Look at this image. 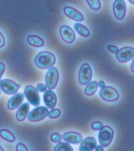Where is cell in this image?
Listing matches in <instances>:
<instances>
[{"mask_svg": "<svg viewBox=\"0 0 134 151\" xmlns=\"http://www.w3.org/2000/svg\"><path fill=\"white\" fill-rule=\"evenodd\" d=\"M74 28H75L76 32L78 34H80V36L83 37H88L90 35L89 30L85 26L80 24V23H75V25H74Z\"/></svg>", "mask_w": 134, "mask_h": 151, "instance_id": "cell-19", "label": "cell"}, {"mask_svg": "<svg viewBox=\"0 0 134 151\" xmlns=\"http://www.w3.org/2000/svg\"><path fill=\"white\" fill-rule=\"evenodd\" d=\"M103 126L104 125L102 122H95L94 123H92V124H91V129L94 130V131H100Z\"/></svg>", "mask_w": 134, "mask_h": 151, "instance_id": "cell-26", "label": "cell"}, {"mask_svg": "<svg viewBox=\"0 0 134 151\" xmlns=\"http://www.w3.org/2000/svg\"><path fill=\"white\" fill-rule=\"evenodd\" d=\"M48 109L46 106H36L30 111L28 115V120L31 122H41L48 116Z\"/></svg>", "mask_w": 134, "mask_h": 151, "instance_id": "cell-4", "label": "cell"}, {"mask_svg": "<svg viewBox=\"0 0 134 151\" xmlns=\"http://www.w3.org/2000/svg\"><path fill=\"white\" fill-rule=\"evenodd\" d=\"M60 35L63 41L71 44L75 40V33L69 26L63 25L60 29Z\"/></svg>", "mask_w": 134, "mask_h": 151, "instance_id": "cell-11", "label": "cell"}, {"mask_svg": "<svg viewBox=\"0 0 134 151\" xmlns=\"http://www.w3.org/2000/svg\"><path fill=\"white\" fill-rule=\"evenodd\" d=\"M36 90L38 91V92H45V91L47 90V87L45 85H43V84L40 83V84H38V85L36 86Z\"/></svg>", "mask_w": 134, "mask_h": 151, "instance_id": "cell-28", "label": "cell"}, {"mask_svg": "<svg viewBox=\"0 0 134 151\" xmlns=\"http://www.w3.org/2000/svg\"><path fill=\"white\" fill-rule=\"evenodd\" d=\"M5 71V65L3 63H0V80L3 76Z\"/></svg>", "mask_w": 134, "mask_h": 151, "instance_id": "cell-31", "label": "cell"}, {"mask_svg": "<svg viewBox=\"0 0 134 151\" xmlns=\"http://www.w3.org/2000/svg\"><path fill=\"white\" fill-rule=\"evenodd\" d=\"M108 50L111 52H112V53L114 54H116L117 53V52L119 51V48H118V47L115 46V45H109Z\"/></svg>", "mask_w": 134, "mask_h": 151, "instance_id": "cell-29", "label": "cell"}, {"mask_svg": "<svg viewBox=\"0 0 134 151\" xmlns=\"http://www.w3.org/2000/svg\"><path fill=\"white\" fill-rule=\"evenodd\" d=\"M20 88V85L16 83L13 80L4 79L0 80V89L7 95L15 94Z\"/></svg>", "mask_w": 134, "mask_h": 151, "instance_id": "cell-8", "label": "cell"}, {"mask_svg": "<svg viewBox=\"0 0 134 151\" xmlns=\"http://www.w3.org/2000/svg\"><path fill=\"white\" fill-rule=\"evenodd\" d=\"M113 12L118 20L124 19L126 13V5L123 0H116L113 4Z\"/></svg>", "mask_w": 134, "mask_h": 151, "instance_id": "cell-10", "label": "cell"}, {"mask_svg": "<svg viewBox=\"0 0 134 151\" xmlns=\"http://www.w3.org/2000/svg\"><path fill=\"white\" fill-rule=\"evenodd\" d=\"M99 96L102 99L109 102L117 101L119 99V94L118 91L110 86H105L99 91Z\"/></svg>", "mask_w": 134, "mask_h": 151, "instance_id": "cell-5", "label": "cell"}, {"mask_svg": "<svg viewBox=\"0 0 134 151\" xmlns=\"http://www.w3.org/2000/svg\"><path fill=\"white\" fill-rule=\"evenodd\" d=\"M0 151H4V149H3L2 147H1V146H0Z\"/></svg>", "mask_w": 134, "mask_h": 151, "instance_id": "cell-35", "label": "cell"}, {"mask_svg": "<svg viewBox=\"0 0 134 151\" xmlns=\"http://www.w3.org/2000/svg\"><path fill=\"white\" fill-rule=\"evenodd\" d=\"M61 114V110L58 109H53L50 111H48V117L50 119H57L60 116Z\"/></svg>", "mask_w": 134, "mask_h": 151, "instance_id": "cell-24", "label": "cell"}, {"mask_svg": "<svg viewBox=\"0 0 134 151\" xmlns=\"http://www.w3.org/2000/svg\"><path fill=\"white\" fill-rule=\"evenodd\" d=\"M24 99V95L22 93L16 94L10 98L8 101L7 107L9 110H15L19 106H21Z\"/></svg>", "mask_w": 134, "mask_h": 151, "instance_id": "cell-15", "label": "cell"}, {"mask_svg": "<svg viewBox=\"0 0 134 151\" xmlns=\"http://www.w3.org/2000/svg\"><path fill=\"white\" fill-rule=\"evenodd\" d=\"M97 145V141L94 137H87L81 142L80 151H92Z\"/></svg>", "mask_w": 134, "mask_h": 151, "instance_id": "cell-16", "label": "cell"}, {"mask_svg": "<svg viewBox=\"0 0 134 151\" xmlns=\"http://www.w3.org/2000/svg\"><path fill=\"white\" fill-rule=\"evenodd\" d=\"M56 62L55 56L48 51L40 52L35 58V64L42 70L49 69L54 65Z\"/></svg>", "mask_w": 134, "mask_h": 151, "instance_id": "cell-1", "label": "cell"}, {"mask_svg": "<svg viewBox=\"0 0 134 151\" xmlns=\"http://www.w3.org/2000/svg\"><path fill=\"white\" fill-rule=\"evenodd\" d=\"M129 2H130V3H131V4H134V1H131V0H130V1H129Z\"/></svg>", "mask_w": 134, "mask_h": 151, "instance_id": "cell-36", "label": "cell"}, {"mask_svg": "<svg viewBox=\"0 0 134 151\" xmlns=\"http://www.w3.org/2000/svg\"><path fill=\"white\" fill-rule=\"evenodd\" d=\"M0 137L6 141L9 142V143H14L16 140V137L14 135V133L7 129L0 130Z\"/></svg>", "mask_w": 134, "mask_h": 151, "instance_id": "cell-20", "label": "cell"}, {"mask_svg": "<svg viewBox=\"0 0 134 151\" xmlns=\"http://www.w3.org/2000/svg\"><path fill=\"white\" fill-rule=\"evenodd\" d=\"M54 151H73V148L69 143L61 142L55 146Z\"/></svg>", "mask_w": 134, "mask_h": 151, "instance_id": "cell-22", "label": "cell"}, {"mask_svg": "<svg viewBox=\"0 0 134 151\" xmlns=\"http://www.w3.org/2000/svg\"><path fill=\"white\" fill-rule=\"evenodd\" d=\"M50 139L52 140V142H53L55 143H61L62 140V136L60 133H54L51 135Z\"/></svg>", "mask_w": 134, "mask_h": 151, "instance_id": "cell-25", "label": "cell"}, {"mask_svg": "<svg viewBox=\"0 0 134 151\" xmlns=\"http://www.w3.org/2000/svg\"><path fill=\"white\" fill-rule=\"evenodd\" d=\"M64 13L67 17L73 19L75 22H83L84 19L83 14L76 9L72 6H65Z\"/></svg>", "mask_w": 134, "mask_h": 151, "instance_id": "cell-13", "label": "cell"}, {"mask_svg": "<svg viewBox=\"0 0 134 151\" xmlns=\"http://www.w3.org/2000/svg\"><path fill=\"white\" fill-rule=\"evenodd\" d=\"M5 45V38L4 35L0 32V48H3Z\"/></svg>", "mask_w": 134, "mask_h": 151, "instance_id": "cell-30", "label": "cell"}, {"mask_svg": "<svg viewBox=\"0 0 134 151\" xmlns=\"http://www.w3.org/2000/svg\"><path fill=\"white\" fill-rule=\"evenodd\" d=\"M95 151H104V148L102 146V145H96V147H95Z\"/></svg>", "mask_w": 134, "mask_h": 151, "instance_id": "cell-32", "label": "cell"}, {"mask_svg": "<svg viewBox=\"0 0 134 151\" xmlns=\"http://www.w3.org/2000/svg\"><path fill=\"white\" fill-rule=\"evenodd\" d=\"M27 42L31 46L36 47V48H40L45 45V42L43 39L40 36H36V35H31L28 36Z\"/></svg>", "mask_w": 134, "mask_h": 151, "instance_id": "cell-18", "label": "cell"}, {"mask_svg": "<svg viewBox=\"0 0 134 151\" xmlns=\"http://www.w3.org/2000/svg\"><path fill=\"white\" fill-rule=\"evenodd\" d=\"M62 138L66 143L71 144H79L83 140L82 134L75 131H68L65 133L62 136Z\"/></svg>", "mask_w": 134, "mask_h": 151, "instance_id": "cell-12", "label": "cell"}, {"mask_svg": "<svg viewBox=\"0 0 134 151\" xmlns=\"http://www.w3.org/2000/svg\"><path fill=\"white\" fill-rule=\"evenodd\" d=\"M0 94H1V90H0Z\"/></svg>", "mask_w": 134, "mask_h": 151, "instance_id": "cell-37", "label": "cell"}, {"mask_svg": "<svg viewBox=\"0 0 134 151\" xmlns=\"http://www.w3.org/2000/svg\"><path fill=\"white\" fill-rule=\"evenodd\" d=\"M16 150L17 151H29L27 147H26L24 143H19L17 144V147H16Z\"/></svg>", "mask_w": 134, "mask_h": 151, "instance_id": "cell-27", "label": "cell"}, {"mask_svg": "<svg viewBox=\"0 0 134 151\" xmlns=\"http://www.w3.org/2000/svg\"><path fill=\"white\" fill-rule=\"evenodd\" d=\"M117 60L121 63H125L133 59L134 48L133 47L126 46L119 49V51L116 54Z\"/></svg>", "mask_w": 134, "mask_h": 151, "instance_id": "cell-9", "label": "cell"}, {"mask_svg": "<svg viewBox=\"0 0 134 151\" xmlns=\"http://www.w3.org/2000/svg\"><path fill=\"white\" fill-rule=\"evenodd\" d=\"M43 101L48 109H53L57 104V96L52 90H46L43 94Z\"/></svg>", "mask_w": 134, "mask_h": 151, "instance_id": "cell-14", "label": "cell"}, {"mask_svg": "<svg viewBox=\"0 0 134 151\" xmlns=\"http://www.w3.org/2000/svg\"><path fill=\"white\" fill-rule=\"evenodd\" d=\"M98 87H100V88H102V87H105V82L104 81H102V80L99 81L98 82Z\"/></svg>", "mask_w": 134, "mask_h": 151, "instance_id": "cell-33", "label": "cell"}, {"mask_svg": "<svg viewBox=\"0 0 134 151\" xmlns=\"http://www.w3.org/2000/svg\"><path fill=\"white\" fill-rule=\"evenodd\" d=\"M114 131L111 126H104L99 131L98 135V139L100 145L107 147L110 145L114 138Z\"/></svg>", "mask_w": 134, "mask_h": 151, "instance_id": "cell-2", "label": "cell"}, {"mask_svg": "<svg viewBox=\"0 0 134 151\" xmlns=\"http://www.w3.org/2000/svg\"><path fill=\"white\" fill-rule=\"evenodd\" d=\"M58 81H59V72L57 68L53 66L52 68H49L45 75V86L48 89H50V90L54 89L58 85Z\"/></svg>", "mask_w": 134, "mask_h": 151, "instance_id": "cell-3", "label": "cell"}, {"mask_svg": "<svg viewBox=\"0 0 134 151\" xmlns=\"http://www.w3.org/2000/svg\"><path fill=\"white\" fill-rule=\"evenodd\" d=\"M98 88V82L97 81L90 82L87 84L84 89V93L87 96H93L97 92Z\"/></svg>", "mask_w": 134, "mask_h": 151, "instance_id": "cell-21", "label": "cell"}, {"mask_svg": "<svg viewBox=\"0 0 134 151\" xmlns=\"http://www.w3.org/2000/svg\"><path fill=\"white\" fill-rule=\"evenodd\" d=\"M87 4L91 9L98 11L101 9V2L99 0H87Z\"/></svg>", "mask_w": 134, "mask_h": 151, "instance_id": "cell-23", "label": "cell"}, {"mask_svg": "<svg viewBox=\"0 0 134 151\" xmlns=\"http://www.w3.org/2000/svg\"><path fill=\"white\" fill-rule=\"evenodd\" d=\"M133 65H134V60H133V61H132V62H131V65H130V70H131L132 73H133V72H134Z\"/></svg>", "mask_w": 134, "mask_h": 151, "instance_id": "cell-34", "label": "cell"}, {"mask_svg": "<svg viewBox=\"0 0 134 151\" xmlns=\"http://www.w3.org/2000/svg\"><path fill=\"white\" fill-rule=\"evenodd\" d=\"M92 78V71L90 65L88 63H84L81 66L78 74L79 82L81 85H87L91 82Z\"/></svg>", "mask_w": 134, "mask_h": 151, "instance_id": "cell-6", "label": "cell"}, {"mask_svg": "<svg viewBox=\"0 0 134 151\" xmlns=\"http://www.w3.org/2000/svg\"><path fill=\"white\" fill-rule=\"evenodd\" d=\"M24 95L26 96V98L29 101V103H31V104L35 106H39L40 102L39 94L33 86L27 85L24 89Z\"/></svg>", "mask_w": 134, "mask_h": 151, "instance_id": "cell-7", "label": "cell"}, {"mask_svg": "<svg viewBox=\"0 0 134 151\" xmlns=\"http://www.w3.org/2000/svg\"><path fill=\"white\" fill-rule=\"evenodd\" d=\"M29 109L30 106L28 102H25L21 105L16 113V117H17V121L19 122H24L29 115Z\"/></svg>", "mask_w": 134, "mask_h": 151, "instance_id": "cell-17", "label": "cell"}]
</instances>
